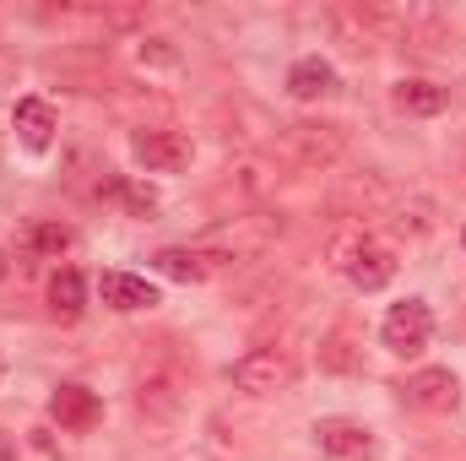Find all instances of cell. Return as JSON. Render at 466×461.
<instances>
[{
    "label": "cell",
    "mask_w": 466,
    "mask_h": 461,
    "mask_svg": "<svg viewBox=\"0 0 466 461\" xmlns=\"http://www.w3.org/2000/svg\"><path fill=\"white\" fill-rule=\"evenodd\" d=\"M109 196H119V201H125L136 218H147V212L157 207V196H152L147 185H136V179H109Z\"/></svg>",
    "instance_id": "cell-18"
},
{
    "label": "cell",
    "mask_w": 466,
    "mask_h": 461,
    "mask_svg": "<svg viewBox=\"0 0 466 461\" xmlns=\"http://www.w3.org/2000/svg\"><path fill=\"white\" fill-rule=\"evenodd\" d=\"M461 244H466V233H461Z\"/></svg>",
    "instance_id": "cell-23"
},
{
    "label": "cell",
    "mask_w": 466,
    "mask_h": 461,
    "mask_svg": "<svg viewBox=\"0 0 466 461\" xmlns=\"http://www.w3.org/2000/svg\"><path fill=\"white\" fill-rule=\"evenodd\" d=\"M71 244H76V233L66 229V223H55V218H38V223H27V250H33V255H49V261H60Z\"/></svg>",
    "instance_id": "cell-17"
},
{
    "label": "cell",
    "mask_w": 466,
    "mask_h": 461,
    "mask_svg": "<svg viewBox=\"0 0 466 461\" xmlns=\"http://www.w3.org/2000/svg\"><path fill=\"white\" fill-rule=\"evenodd\" d=\"M130 152H136V163H141L147 174H179V169H190L196 141H190L185 130H168V125H141V130L130 136Z\"/></svg>",
    "instance_id": "cell-3"
},
{
    "label": "cell",
    "mask_w": 466,
    "mask_h": 461,
    "mask_svg": "<svg viewBox=\"0 0 466 461\" xmlns=\"http://www.w3.org/2000/svg\"><path fill=\"white\" fill-rule=\"evenodd\" d=\"M185 391H190V374H185V364L168 347H157V353L141 358V369H136V407L147 418H179Z\"/></svg>",
    "instance_id": "cell-1"
},
{
    "label": "cell",
    "mask_w": 466,
    "mask_h": 461,
    "mask_svg": "<svg viewBox=\"0 0 466 461\" xmlns=\"http://www.w3.org/2000/svg\"><path fill=\"white\" fill-rule=\"evenodd\" d=\"M11 125H16L22 147H33V152H44V147L55 141V130H60V119H55V109H49L44 98H16V109H11Z\"/></svg>",
    "instance_id": "cell-13"
},
{
    "label": "cell",
    "mask_w": 466,
    "mask_h": 461,
    "mask_svg": "<svg viewBox=\"0 0 466 461\" xmlns=\"http://www.w3.org/2000/svg\"><path fill=\"white\" fill-rule=\"evenodd\" d=\"M228 380L244 396H282V391H293L299 369H293V358H288L282 347H249V353L228 369Z\"/></svg>",
    "instance_id": "cell-2"
},
{
    "label": "cell",
    "mask_w": 466,
    "mask_h": 461,
    "mask_svg": "<svg viewBox=\"0 0 466 461\" xmlns=\"http://www.w3.org/2000/svg\"><path fill=\"white\" fill-rule=\"evenodd\" d=\"M315 440H320V451H326V456H342V461L380 456L374 429H363V424H352V418H320V424H315Z\"/></svg>",
    "instance_id": "cell-9"
},
{
    "label": "cell",
    "mask_w": 466,
    "mask_h": 461,
    "mask_svg": "<svg viewBox=\"0 0 466 461\" xmlns=\"http://www.w3.org/2000/svg\"><path fill=\"white\" fill-rule=\"evenodd\" d=\"M331 27L342 33V44L363 49V44H385V38L401 27V16L385 11V5H363V0H352V5H331Z\"/></svg>",
    "instance_id": "cell-6"
},
{
    "label": "cell",
    "mask_w": 466,
    "mask_h": 461,
    "mask_svg": "<svg viewBox=\"0 0 466 461\" xmlns=\"http://www.w3.org/2000/svg\"><path fill=\"white\" fill-rule=\"evenodd\" d=\"M0 374H5V358H0Z\"/></svg>",
    "instance_id": "cell-22"
},
{
    "label": "cell",
    "mask_w": 466,
    "mask_h": 461,
    "mask_svg": "<svg viewBox=\"0 0 466 461\" xmlns=\"http://www.w3.org/2000/svg\"><path fill=\"white\" fill-rule=\"evenodd\" d=\"M401 396H407V407H418V413H456V407H461V380H456L451 369H418V374L401 385Z\"/></svg>",
    "instance_id": "cell-7"
},
{
    "label": "cell",
    "mask_w": 466,
    "mask_h": 461,
    "mask_svg": "<svg viewBox=\"0 0 466 461\" xmlns=\"http://www.w3.org/2000/svg\"><path fill=\"white\" fill-rule=\"evenodd\" d=\"M98 293H104V304L119 310V315H136V310H152L157 304V288L147 277H130V271H104L98 277Z\"/></svg>",
    "instance_id": "cell-11"
},
{
    "label": "cell",
    "mask_w": 466,
    "mask_h": 461,
    "mask_svg": "<svg viewBox=\"0 0 466 461\" xmlns=\"http://www.w3.org/2000/svg\"><path fill=\"white\" fill-rule=\"evenodd\" d=\"M342 271H348L352 288L374 293V288H385V282L396 277V255H390L385 244H369V239H358L348 255H342Z\"/></svg>",
    "instance_id": "cell-10"
},
{
    "label": "cell",
    "mask_w": 466,
    "mask_h": 461,
    "mask_svg": "<svg viewBox=\"0 0 466 461\" xmlns=\"http://www.w3.org/2000/svg\"><path fill=\"white\" fill-rule=\"evenodd\" d=\"M434 337V310L423 304V299H401V304H390V315L380 321V343L390 347L396 358H418L423 347Z\"/></svg>",
    "instance_id": "cell-4"
},
{
    "label": "cell",
    "mask_w": 466,
    "mask_h": 461,
    "mask_svg": "<svg viewBox=\"0 0 466 461\" xmlns=\"http://www.w3.org/2000/svg\"><path fill=\"white\" fill-rule=\"evenodd\" d=\"M277 152L299 169H331L342 158V125H288L277 136Z\"/></svg>",
    "instance_id": "cell-5"
},
{
    "label": "cell",
    "mask_w": 466,
    "mask_h": 461,
    "mask_svg": "<svg viewBox=\"0 0 466 461\" xmlns=\"http://www.w3.org/2000/svg\"><path fill=\"white\" fill-rule=\"evenodd\" d=\"M0 282H5V250H0Z\"/></svg>",
    "instance_id": "cell-21"
},
{
    "label": "cell",
    "mask_w": 466,
    "mask_h": 461,
    "mask_svg": "<svg viewBox=\"0 0 466 461\" xmlns=\"http://www.w3.org/2000/svg\"><path fill=\"white\" fill-rule=\"evenodd\" d=\"M179 461H212V456L207 451H190V456H179Z\"/></svg>",
    "instance_id": "cell-20"
},
{
    "label": "cell",
    "mask_w": 466,
    "mask_h": 461,
    "mask_svg": "<svg viewBox=\"0 0 466 461\" xmlns=\"http://www.w3.org/2000/svg\"><path fill=\"white\" fill-rule=\"evenodd\" d=\"M141 60H157V66H168V60H174V49H168L163 38H152V49L141 44Z\"/></svg>",
    "instance_id": "cell-19"
},
{
    "label": "cell",
    "mask_w": 466,
    "mask_h": 461,
    "mask_svg": "<svg viewBox=\"0 0 466 461\" xmlns=\"http://www.w3.org/2000/svg\"><path fill=\"white\" fill-rule=\"evenodd\" d=\"M288 93H293L299 104H320V98H331V93H337V66L320 60V55L299 60V66L288 71Z\"/></svg>",
    "instance_id": "cell-12"
},
{
    "label": "cell",
    "mask_w": 466,
    "mask_h": 461,
    "mask_svg": "<svg viewBox=\"0 0 466 461\" xmlns=\"http://www.w3.org/2000/svg\"><path fill=\"white\" fill-rule=\"evenodd\" d=\"M396 109H407V115H440L445 104H451V93L445 87H434V82H396Z\"/></svg>",
    "instance_id": "cell-15"
},
{
    "label": "cell",
    "mask_w": 466,
    "mask_h": 461,
    "mask_svg": "<svg viewBox=\"0 0 466 461\" xmlns=\"http://www.w3.org/2000/svg\"><path fill=\"white\" fill-rule=\"evenodd\" d=\"M49 310L66 315V321H76V315L87 310V282H82V271L60 266V271L49 277Z\"/></svg>",
    "instance_id": "cell-14"
},
{
    "label": "cell",
    "mask_w": 466,
    "mask_h": 461,
    "mask_svg": "<svg viewBox=\"0 0 466 461\" xmlns=\"http://www.w3.org/2000/svg\"><path fill=\"white\" fill-rule=\"evenodd\" d=\"M152 266H157L163 277H174V282H201V277H207V261H201V250H185V244H168V250H157V255H152Z\"/></svg>",
    "instance_id": "cell-16"
},
{
    "label": "cell",
    "mask_w": 466,
    "mask_h": 461,
    "mask_svg": "<svg viewBox=\"0 0 466 461\" xmlns=\"http://www.w3.org/2000/svg\"><path fill=\"white\" fill-rule=\"evenodd\" d=\"M49 418H55L66 435H87V429L104 424V402H98V391H87V385H60V391L49 396Z\"/></svg>",
    "instance_id": "cell-8"
}]
</instances>
